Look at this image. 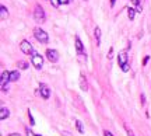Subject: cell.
<instances>
[{
	"instance_id": "cell-25",
	"label": "cell",
	"mask_w": 151,
	"mask_h": 136,
	"mask_svg": "<svg viewBox=\"0 0 151 136\" xmlns=\"http://www.w3.org/2000/svg\"><path fill=\"white\" fill-rule=\"evenodd\" d=\"M148 59H150V58H148V56H146V58H144V61H143V63H144V65H147V63H148Z\"/></svg>"
},
{
	"instance_id": "cell-6",
	"label": "cell",
	"mask_w": 151,
	"mask_h": 136,
	"mask_svg": "<svg viewBox=\"0 0 151 136\" xmlns=\"http://www.w3.org/2000/svg\"><path fill=\"white\" fill-rule=\"evenodd\" d=\"M39 90H41V97H42V98L48 100V98L51 97V90H49V87H48L46 84L41 83V86H39Z\"/></svg>"
},
{
	"instance_id": "cell-7",
	"label": "cell",
	"mask_w": 151,
	"mask_h": 136,
	"mask_svg": "<svg viewBox=\"0 0 151 136\" xmlns=\"http://www.w3.org/2000/svg\"><path fill=\"white\" fill-rule=\"evenodd\" d=\"M118 62L120 65V67H123L126 63H127V53L125 52V51H120L118 55Z\"/></svg>"
},
{
	"instance_id": "cell-26",
	"label": "cell",
	"mask_w": 151,
	"mask_h": 136,
	"mask_svg": "<svg viewBox=\"0 0 151 136\" xmlns=\"http://www.w3.org/2000/svg\"><path fill=\"white\" fill-rule=\"evenodd\" d=\"M141 103H143V105L146 104V98H144V94H141Z\"/></svg>"
},
{
	"instance_id": "cell-18",
	"label": "cell",
	"mask_w": 151,
	"mask_h": 136,
	"mask_svg": "<svg viewBox=\"0 0 151 136\" xmlns=\"http://www.w3.org/2000/svg\"><path fill=\"white\" fill-rule=\"evenodd\" d=\"M126 132H127V135H129V136H134V133H133V131L130 129L129 126H126Z\"/></svg>"
},
{
	"instance_id": "cell-21",
	"label": "cell",
	"mask_w": 151,
	"mask_h": 136,
	"mask_svg": "<svg viewBox=\"0 0 151 136\" xmlns=\"http://www.w3.org/2000/svg\"><path fill=\"white\" fill-rule=\"evenodd\" d=\"M122 70H123V72H129V63H126V65L122 67Z\"/></svg>"
},
{
	"instance_id": "cell-12",
	"label": "cell",
	"mask_w": 151,
	"mask_h": 136,
	"mask_svg": "<svg viewBox=\"0 0 151 136\" xmlns=\"http://www.w3.org/2000/svg\"><path fill=\"white\" fill-rule=\"evenodd\" d=\"M7 17H9V11H7V9H6L4 6H1V7H0V18H1V20H6Z\"/></svg>"
},
{
	"instance_id": "cell-14",
	"label": "cell",
	"mask_w": 151,
	"mask_h": 136,
	"mask_svg": "<svg viewBox=\"0 0 151 136\" xmlns=\"http://www.w3.org/2000/svg\"><path fill=\"white\" fill-rule=\"evenodd\" d=\"M95 42L97 45H101V28L99 27L95 28Z\"/></svg>"
},
{
	"instance_id": "cell-15",
	"label": "cell",
	"mask_w": 151,
	"mask_h": 136,
	"mask_svg": "<svg viewBox=\"0 0 151 136\" xmlns=\"http://www.w3.org/2000/svg\"><path fill=\"white\" fill-rule=\"evenodd\" d=\"M127 13H129V18H130V20H134V17H136V10H134V9H131V7H129V9H127Z\"/></svg>"
},
{
	"instance_id": "cell-24",
	"label": "cell",
	"mask_w": 151,
	"mask_h": 136,
	"mask_svg": "<svg viewBox=\"0 0 151 136\" xmlns=\"http://www.w3.org/2000/svg\"><path fill=\"white\" fill-rule=\"evenodd\" d=\"M59 1H60V4H67L70 0H59Z\"/></svg>"
},
{
	"instance_id": "cell-19",
	"label": "cell",
	"mask_w": 151,
	"mask_h": 136,
	"mask_svg": "<svg viewBox=\"0 0 151 136\" xmlns=\"http://www.w3.org/2000/svg\"><path fill=\"white\" fill-rule=\"evenodd\" d=\"M25 132H27V136H36V135H34L32 132H31V129H30V128H27V129H25Z\"/></svg>"
},
{
	"instance_id": "cell-10",
	"label": "cell",
	"mask_w": 151,
	"mask_h": 136,
	"mask_svg": "<svg viewBox=\"0 0 151 136\" xmlns=\"http://www.w3.org/2000/svg\"><path fill=\"white\" fill-rule=\"evenodd\" d=\"M80 87H81L83 91H88V84H87V79L84 74L80 76Z\"/></svg>"
},
{
	"instance_id": "cell-5",
	"label": "cell",
	"mask_w": 151,
	"mask_h": 136,
	"mask_svg": "<svg viewBox=\"0 0 151 136\" xmlns=\"http://www.w3.org/2000/svg\"><path fill=\"white\" fill-rule=\"evenodd\" d=\"M46 56H48V59L51 62H57L59 61V53H57L56 49H48L46 51Z\"/></svg>"
},
{
	"instance_id": "cell-1",
	"label": "cell",
	"mask_w": 151,
	"mask_h": 136,
	"mask_svg": "<svg viewBox=\"0 0 151 136\" xmlns=\"http://www.w3.org/2000/svg\"><path fill=\"white\" fill-rule=\"evenodd\" d=\"M34 35H35V38H36V39H38L39 42H41V44H48V41H49V37H48V34L43 31L42 28H39V27L34 28Z\"/></svg>"
},
{
	"instance_id": "cell-27",
	"label": "cell",
	"mask_w": 151,
	"mask_h": 136,
	"mask_svg": "<svg viewBox=\"0 0 151 136\" xmlns=\"http://www.w3.org/2000/svg\"><path fill=\"white\" fill-rule=\"evenodd\" d=\"M133 3H134V6H139V0H133Z\"/></svg>"
},
{
	"instance_id": "cell-3",
	"label": "cell",
	"mask_w": 151,
	"mask_h": 136,
	"mask_svg": "<svg viewBox=\"0 0 151 136\" xmlns=\"http://www.w3.org/2000/svg\"><path fill=\"white\" fill-rule=\"evenodd\" d=\"M20 49H21V52L22 53H25V55H32L35 51H34V48H32V45L30 44L28 41H21V44H20Z\"/></svg>"
},
{
	"instance_id": "cell-11",
	"label": "cell",
	"mask_w": 151,
	"mask_h": 136,
	"mask_svg": "<svg viewBox=\"0 0 151 136\" xmlns=\"http://www.w3.org/2000/svg\"><path fill=\"white\" fill-rule=\"evenodd\" d=\"M9 115H10V111L6 107H1L0 108V119H6Z\"/></svg>"
},
{
	"instance_id": "cell-30",
	"label": "cell",
	"mask_w": 151,
	"mask_h": 136,
	"mask_svg": "<svg viewBox=\"0 0 151 136\" xmlns=\"http://www.w3.org/2000/svg\"><path fill=\"white\" fill-rule=\"evenodd\" d=\"M36 136H42V135H36Z\"/></svg>"
},
{
	"instance_id": "cell-9",
	"label": "cell",
	"mask_w": 151,
	"mask_h": 136,
	"mask_svg": "<svg viewBox=\"0 0 151 136\" xmlns=\"http://www.w3.org/2000/svg\"><path fill=\"white\" fill-rule=\"evenodd\" d=\"M76 51L78 55H83L84 53V46H83V42L78 37H76Z\"/></svg>"
},
{
	"instance_id": "cell-13",
	"label": "cell",
	"mask_w": 151,
	"mask_h": 136,
	"mask_svg": "<svg viewBox=\"0 0 151 136\" xmlns=\"http://www.w3.org/2000/svg\"><path fill=\"white\" fill-rule=\"evenodd\" d=\"M18 79H20V72L14 70V72H11L10 73V82H17Z\"/></svg>"
},
{
	"instance_id": "cell-8",
	"label": "cell",
	"mask_w": 151,
	"mask_h": 136,
	"mask_svg": "<svg viewBox=\"0 0 151 136\" xmlns=\"http://www.w3.org/2000/svg\"><path fill=\"white\" fill-rule=\"evenodd\" d=\"M11 83L10 82V73L7 72V70H4L3 73H1V77H0V86L3 87V86H6V84Z\"/></svg>"
},
{
	"instance_id": "cell-16",
	"label": "cell",
	"mask_w": 151,
	"mask_h": 136,
	"mask_svg": "<svg viewBox=\"0 0 151 136\" xmlns=\"http://www.w3.org/2000/svg\"><path fill=\"white\" fill-rule=\"evenodd\" d=\"M76 128L78 129V132H80V133H84V128H83V124H81L78 119L76 121Z\"/></svg>"
},
{
	"instance_id": "cell-4",
	"label": "cell",
	"mask_w": 151,
	"mask_h": 136,
	"mask_svg": "<svg viewBox=\"0 0 151 136\" xmlns=\"http://www.w3.org/2000/svg\"><path fill=\"white\" fill-rule=\"evenodd\" d=\"M34 18L38 21V22H42V21L45 20V11H43V9L39 6V4L35 6V10H34Z\"/></svg>"
},
{
	"instance_id": "cell-29",
	"label": "cell",
	"mask_w": 151,
	"mask_h": 136,
	"mask_svg": "<svg viewBox=\"0 0 151 136\" xmlns=\"http://www.w3.org/2000/svg\"><path fill=\"white\" fill-rule=\"evenodd\" d=\"M115 3H116V0H111V6H113Z\"/></svg>"
},
{
	"instance_id": "cell-20",
	"label": "cell",
	"mask_w": 151,
	"mask_h": 136,
	"mask_svg": "<svg viewBox=\"0 0 151 136\" xmlns=\"http://www.w3.org/2000/svg\"><path fill=\"white\" fill-rule=\"evenodd\" d=\"M51 1H52V6H55V7H57V6L60 4V1H59V0H51Z\"/></svg>"
},
{
	"instance_id": "cell-28",
	"label": "cell",
	"mask_w": 151,
	"mask_h": 136,
	"mask_svg": "<svg viewBox=\"0 0 151 136\" xmlns=\"http://www.w3.org/2000/svg\"><path fill=\"white\" fill-rule=\"evenodd\" d=\"M9 136H21V135H20V133H10Z\"/></svg>"
},
{
	"instance_id": "cell-22",
	"label": "cell",
	"mask_w": 151,
	"mask_h": 136,
	"mask_svg": "<svg viewBox=\"0 0 151 136\" xmlns=\"http://www.w3.org/2000/svg\"><path fill=\"white\" fill-rule=\"evenodd\" d=\"M112 55H113V48H111V49H109V53H108V58H109V59L112 58Z\"/></svg>"
},
{
	"instance_id": "cell-17",
	"label": "cell",
	"mask_w": 151,
	"mask_h": 136,
	"mask_svg": "<svg viewBox=\"0 0 151 136\" xmlns=\"http://www.w3.org/2000/svg\"><path fill=\"white\" fill-rule=\"evenodd\" d=\"M17 66H18L20 69H27V67H28V63L27 62H18L17 63Z\"/></svg>"
},
{
	"instance_id": "cell-23",
	"label": "cell",
	"mask_w": 151,
	"mask_h": 136,
	"mask_svg": "<svg viewBox=\"0 0 151 136\" xmlns=\"http://www.w3.org/2000/svg\"><path fill=\"white\" fill-rule=\"evenodd\" d=\"M104 136H113V135H112L109 131H105V132H104Z\"/></svg>"
},
{
	"instance_id": "cell-2",
	"label": "cell",
	"mask_w": 151,
	"mask_h": 136,
	"mask_svg": "<svg viewBox=\"0 0 151 136\" xmlns=\"http://www.w3.org/2000/svg\"><path fill=\"white\" fill-rule=\"evenodd\" d=\"M32 58H31V63H32V66L35 67V69H42V66H43V58L39 55L38 52H34L32 55H31Z\"/></svg>"
}]
</instances>
